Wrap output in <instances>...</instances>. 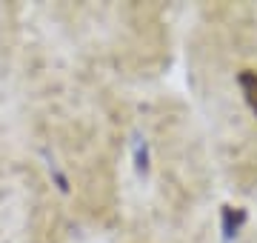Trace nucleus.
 <instances>
[{"label": "nucleus", "mask_w": 257, "mask_h": 243, "mask_svg": "<svg viewBox=\"0 0 257 243\" xmlns=\"http://www.w3.org/2000/svg\"><path fill=\"white\" fill-rule=\"evenodd\" d=\"M237 83L243 89V94H246V103L251 106V112L257 114V72L254 69H243L237 75Z\"/></svg>", "instance_id": "1"}, {"label": "nucleus", "mask_w": 257, "mask_h": 243, "mask_svg": "<svg viewBox=\"0 0 257 243\" xmlns=\"http://www.w3.org/2000/svg\"><path fill=\"white\" fill-rule=\"evenodd\" d=\"M243 223H246V212H243V209H231V206L223 209V234H226V237H231Z\"/></svg>", "instance_id": "2"}]
</instances>
